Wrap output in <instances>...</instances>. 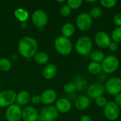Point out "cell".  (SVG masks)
I'll use <instances>...</instances> for the list:
<instances>
[{
  "label": "cell",
  "instance_id": "4fadbf2b",
  "mask_svg": "<svg viewBox=\"0 0 121 121\" xmlns=\"http://www.w3.org/2000/svg\"><path fill=\"white\" fill-rule=\"evenodd\" d=\"M105 93V88L104 86L98 82L93 83L90 84L86 89V94L87 96L90 99H96L99 96H102Z\"/></svg>",
  "mask_w": 121,
  "mask_h": 121
},
{
  "label": "cell",
  "instance_id": "d6a6232c",
  "mask_svg": "<svg viewBox=\"0 0 121 121\" xmlns=\"http://www.w3.org/2000/svg\"><path fill=\"white\" fill-rule=\"evenodd\" d=\"M108 103V101L107 99L104 96H99L96 99H95V104L96 106H99V107H105V106Z\"/></svg>",
  "mask_w": 121,
  "mask_h": 121
},
{
  "label": "cell",
  "instance_id": "74e56055",
  "mask_svg": "<svg viewBox=\"0 0 121 121\" xmlns=\"http://www.w3.org/2000/svg\"><path fill=\"white\" fill-rule=\"evenodd\" d=\"M79 121H92L91 118L88 115H84L80 118Z\"/></svg>",
  "mask_w": 121,
  "mask_h": 121
},
{
  "label": "cell",
  "instance_id": "ba28073f",
  "mask_svg": "<svg viewBox=\"0 0 121 121\" xmlns=\"http://www.w3.org/2000/svg\"><path fill=\"white\" fill-rule=\"evenodd\" d=\"M31 20L33 24L38 28H44L48 23V17L47 13L41 9H37L33 11L31 16Z\"/></svg>",
  "mask_w": 121,
  "mask_h": 121
},
{
  "label": "cell",
  "instance_id": "52a82bcc",
  "mask_svg": "<svg viewBox=\"0 0 121 121\" xmlns=\"http://www.w3.org/2000/svg\"><path fill=\"white\" fill-rule=\"evenodd\" d=\"M105 117L111 121H116L118 119L121 111L120 108L115 104L114 101H108L107 104L104 108Z\"/></svg>",
  "mask_w": 121,
  "mask_h": 121
},
{
  "label": "cell",
  "instance_id": "8fae6325",
  "mask_svg": "<svg viewBox=\"0 0 121 121\" xmlns=\"http://www.w3.org/2000/svg\"><path fill=\"white\" fill-rule=\"evenodd\" d=\"M22 116V108L16 104H13L6 108L5 117L8 121H19Z\"/></svg>",
  "mask_w": 121,
  "mask_h": 121
},
{
  "label": "cell",
  "instance_id": "cb8c5ba5",
  "mask_svg": "<svg viewBox=\"0 0 121 121\" xmlns=\"http://www.w3.org/2000/svg\"><path fill=\"white\" fill-rule=\"evenodd\" d=\"M88 72L93 75H97L102 72V67L101 63L91 62L87 66Z\"/></svg>",
  "mask_w": 121,
  "mask_h": 121
},
{
  "label": "cell",
  "instance_id": "d6986e66",
  "mask_svg": "<svg viewBox=\"0 0 121 121\" xmlns=\"http://www.w3.org/2000/svg\"><path fill=\"white\" fill-rule=\"evenodd\" d=\"M30 100V96L29 93L26 91H21L19 93H18L16 95V103L18 106H21L28 104Z\"/></svg>",
  "mask_w": 121,
  "mask_h": 121
},
{
  "label": "cell",
  "instance_id": "7402d4cb",
  "mask_svg": "<svg viewBox=\"0 0 121 121\" xmlns=\"http://www.w3.org/2000/svg\"><path fill=\"white\" fill-rule=\"evenodd\" d=\"M89 56L91 62H97V63H101L106 57L104 53L102 51L99 50H92Z\"/></svg>",
  "mask_w": 121,
  "mask_h": 121
},
{
  "label": "cell",
  "instance_id": "836d02e7",
  "mask_svg": "<svg viewBox=\"0 0 121 121\" xmlns=\"http://www.w3.org/2000/svg\"><path fill=\"white\" fill-rule=\"evenodd\" d=\"M31 103L34 105H38L41 103V99H40V96L38 95V94H35L33 96H32L30 97V100Z\"/></svg>",
  "mask_w": 121,
  "mask_h": 121
},
{
  "label": "cell",
  "instance_id": "6da1fadb",
  "mask_svg": "<svg viewBox=\"0 0 121 121\" xmlns=\"http://www.w3.org/2000/svg\"><path fill=\"white\" fill-rule=\"evenodd\" d=\"M38 43L37 40L30 36H24L18 42V50L20 55L26 59L34 57L38 52Z\"/></svg>",
  "mask_w": 121,
  "mask_h": 121
},
{
  "label": "cell",
  "instance_id": "484cf974",
  "mask_svg": "<svg viewBox=\"0 0 121 121\" xmlns=\"http://www.w3.org/2000/svg\"><path fill=\"white\" fill-rule=\"evenodd\" d=\"M12 64L11 62L6 58V57H2L0 58V70L2 72H8L11 69Z\"/></svg>",
  "mask_w": 121,
  "mask_h": 121
},
{
  "label": "cell",
  "instance_id": "ffe728a7",
  "mask_svg": "<svg viewBox=\"0 0 121 121\" xmlns=\"http://www.w3.org/2000/svg\"><path fill=\"white\" fill-rule=\"evenodd\" d=\"M75 30H76V28H75V26H74V24L70 22H67V23H65L62 26L61 32H62V36L69 38L74 34Z\"/></svg>",
  "mask_w": 121,
  "mask_h": 121
},
{
  "label": "cell",
  "instance_id": "8992f818",
  "mask_svg": "<svg viewBox=\"0 0 121 121\" xmlns=\"http://www.w3.org/2000/svg\"><path fill=\"white\" fill-rule=\"evenodd\" d=\"M93 18L89 13H81L76 18V25L77 28L81 31H87L92 26Z\"/></svg>",
  "mask_w": 121,
  "mask_h": 121
},
{
  "label": "cell",
  "instance_id": "603a6c76",
  "mask_svg": "<svg viewBox=\"0 0 121 121\" xmlns=\"http://www.w3.org/2000/svg\"><path fill=\"white\" fill-rule=\"evenodd\" d=\"M34 60L36 63L39 65H45L49 61V56L48 55L43 51L37 52L36 54L33 57Z\"/></svg>",
  "mask_w": 121,
  "mask_h": 121
},
{
  "label": "cell",
  "instance_id": "44dd1931",
  "mask_svg": "<svg viewBox=\"0 0 121 121\" xmlns=\"http://www.w3.org/2000/svg\"><path fill=\"white\" fill-rule=\"evenodd\" d=\"M14 16L21 23H25L29 17V13L27 10L23 8H18L14 11Z\"/></svg>",
  "mask_w": 121,
  "mask_h": 121
},
{
  "label": "cell",
  "instance_id": "7c38bea8",
  "mask_svg": "<svg viewBox=\"0 0 121 121\" xmlns=\"http://www.w3.org/2000/svg\"><path fill=\"white\" fill-rule=\"evenodd\" d=\"M94 42L99 48L106 49L108 48L111 42V38L108 33L105 31L100 30L95 34Z\"/></svg>",
  "mask_w": 121,
  "mask_h": 121
},
{
  "label": "cell",
  "instance_id": "1f68e13d",
  "mask_svg": "<svg viewBox=\"0 0 121 121\" xmlns=\"http://www.w3.org/2000/svg\"><path fill=\"white\" fill-rule=\"evenodd\" d=\"M72 9L69 7L67 4L62 6L60 9V14L63 17H67L71 14Z\"/></svg>",
  "mask_w": 121,
  "mask_h": 121
},
{
  "label": "cell",
  "instance_id": "f1b7e54d",
  "mask_svg": "<svg viewBox=\"0 0 121 121\" xmlns=\"http://www.w3.org/2000/svg\"><path fill=\"white\" fill-rule=\"evenodd\" d=\"M67 5L71 9H77L81 7L82 4H83L82 0H68Z\"/></svg>",
  "mask_w": 121,
  "mask_h": 121
},
{
  "label": "cell",
  "instance_id": "e0dca14e",
  "mask_svg": "<svg viewBox=\"0 0 121 121\" xmlns=\"http://www.w3.org/2000/svg\"><path fill=\"white\" fill-rule=\"evenodd\" d=\"M55 108L58 112L67 113L72 108V103L67 98H60L55 102Z\"/></svg>",
  "mask_w": 121,
  "mask_h": 121
},
{
  "label": "cell",
  "instance_id": "9a60e30c",
  "mask_svg": "<svg viewBox=\"0 0 121 121\" xmlns=\"http://www.w3.org/2000/svg\"><path fill=\"white\" fill-rule=\"evenodd\" d=\"M57 98V92L52 89H48L45 90L40 95L41 103L46 106L52 105L53 103L56 102Z\"/></svg>",
  "mask_w": 121,
  "mask_h": 121
},
{
  "label": "cell",
  "instance_id": "2e32d148",
  "mask_svg": "<svg viewBox=\"0 0 121 121\" xmlns=\"http://www.w3.org/2000/svg\"><path fill=\"white\" fill-rule=\"evenodd\" d=\"M91 99L87 95H80L77 96L74 101L75 108L79 111H84L89 108Z\"/></svg>",
  "mask_w": 121,
  "mask_h": 121
},
{
  "label": "cell",
  "instance_id": "60d3db41",
  "mask_svg": "<svg viewBox=\"0 0 121 121\" xmlns=\"http://www.w3.org/2000/svg\"><path fill=\"white\" fill-rule=\"evenodd\" d=\"M0 91H1V84H0ZM1 92V91H0Z\"/></svg>",
  "mask_w": 121,
  "mask_h": 121
},
{
  "label": "cell",
  "instance_id": "ac0fdd59",
  "mask_svg": "<svg viewBox=\"0 0 121 121\" xmlns=\"http://www.w3.org/2000/svg\"><path fill=\"white\" fill-rule=\"evenodd\" d=\"M57 72V68L55 65L50 63L45 65L43 70V76L45 79L50 80L53 79Z\"/></svg>",
  "mask_w": 121,
  "mask_h": 121
},
{
  "label": "cell",
  "instance_id": "ab89813d",
  "mask_svg": "<svg viewBox=\"0 0 121 121\" xmlns=\"http://www.w3.org/2000/svg\"><path fill=\"white\" fill-rule=\"evenodd\" d=\"M57 2H60V3H63V2H65V1H64V0H62V1H57Z\"/></svg>",
  "mask_w": 121,
  "mask_h": 121
},
{
  "label": "cell",
  "instance_id": "8d00e7d4",
  "mask_svg": "<svg viewBox=\"0 0 121 121\" xmlns=\"http://www.w3.org/2000/svg\"><path fill=\"white\" fill-rule=\"evenodd\" d=\"M115 104L119 107V108H121V93L116 95L115 96V101H114Z\"/></svg>",
  "mask_w": 121,
  "mask_h": 121
},
{
  "label": "cell",
  "instance_id": "f35d334b",
  "mask_svg": "<svg viewBox=\"0 0 121 121\" xmlns=\"http://www.w3.org/2000/svg\"><path fill=\"white\" fill-rule=\"evenodd\" d=\"M96 1H97L96 0H94V1H89V0H87L86 1V2H88V3H95Z\"/></svg>",
  "mask_w": 121,
  "mask_h": 121
},
{
  "label": "cell",
  "instance_id": "4dcf8cb0",
  "mask_svg": "<svg viewBox=\"0 0 121 121\" xmlns=\"http://www.w3.org/2000/svg\"><path fill=\"white\" fill-rule=\"evenodd\" d=\"M63 89H64V91L65 93L70 94L75 91L76 86H75V84H74V82H67L64 85Z\"/></svg>",
  "mask_w": 121,
  "mask_h": 121
},
{
  "label": "cell",
  "instance_id": "83f0119b",
  "mask_svg": "<svg viewBox=\"0 0 121 121\" xmlns=\"http://www.w3.org/2000/svg\"><path fill=\"white\" fill-rule=\"evenodd\" d=\"M102 13H103V11H102L101 9L98 6L92 7L90 9L89 13V14L90 15V16L92 18H99L101 17Z\"/></svg>",
  "mask_w": 121,
  "mask_h": 121
},
{
  "label": "cell",
  "instance_id": "3957f363",
  "mask_svg": "<svg viewBox=\"0 0 121 121\" xmlns=\"http://www.w3.org/2000/svg\"><path fill=\"white\" fill-rule=\"evenodd\" d=\"M55 50L62 55H69L73 49L72 43L69 38H65L62 35L58 36L55 38L54 42Z\"/></svg>",
  "mask_w": 121,
  "mask_h": 121
},
{
  "label": "cell",
  "instance_id": "e575fe53",
  "mask_svg": "<svg viewBox=\"0 0 121 121\" xmlns=\"http://www.w3.org/2000/svg\"><path fill=\"white\" fill-rule=\"evenodd\" d=\"M113 22L117 27H121V13H117L113 16Z\"/></svg>",
  "mask_w": 121,
  "mask_h": 121
},
{
  "label": "cell",
  "instance_id": "4316f807",
  "mask_svg": "<svg viewBox=\"0 0 121 121\" xmlns=\"http://www.w3.org/2000/svg\"><path fill=\"white\" fill-rule=\"evenodd\" d=\"M111 38L112 41H114L117 43H121V27H116L114 28L111 34Z\"/></svg>",
  "mask_w": 121,
  "mask_h": 121
},
{
  "label": "cell",
  "instance_id": "d4e9b609",
  "mask_svg": "<svg viewBox=\"0 0 121 121\" xmlns=\"http://www.w3.org/2000/svg\"><path fill=\"white\" fill-rule=\"evenodd\" d=\"M76 86V90H83L86 88L87 85L86 79L82 76H77L75 79V82H74Z\"/></svg>",
  "mask_w": 121,
  "mask_h": 121
},
{
  "label": "cell",
  "instance_id": "5bb4252c",
  "mask_svg": "<svg viewBox=\"0 0 121 121\" xmlns=\"http://www.w3.org/2000/svg\"><path fill=\"white\" fill-rule=\"evenodd\" d=\"M21 117L24 121H37L39 118V113L35 108L27 106L22 109Z\"/></svg>",
  "mask_w": 121,
  "mask_h": 121
},
{
  "label": "cell",
  "instance_id": "f546056e",
  "mask_svg": "<svg viewBox=\"0 0 121 121\" xmlns=\"http://www.w3.org/2000/svg\"><path fill=\"white\" fill-rule=\"evenodd\" d=\"M100 3L102 6L106 9H112L117 4V1L116 0H101Z\"/></svg>",
  "mask_w": 121,
  "mask_h": 121
},
{
  "label": "cell",
  "instance_id": "277c9868",
  "mask_svg": "<svg viewBox=\"0 0 121 121\" xmlns=\"http://www.w3.org/2000/svg\"><path fill=\"white\" fill-rule=\"evenodd\" d=\"M102 71L107 74L114 73L119 67L120 61L115 55H109L105 57L103 62L101 63Z\"/></svg>",
  "mask_w": 121,
  "mask_h": 121
},
{
  "label": "cell",
  "instance_id": "30bf717a",
  "mask_svg": "<svg viewBox=\"0 0 121 121\" xmlns=\"http://www.w3.org/2000/svg\"><path fill=\"white\" fill-rule=\"evenodd\" d=\"M58 113L55 106H46L42 108L38 119H40V121H54L57 118Z\"/></svg>",
  "mask_w": 121,
  "mask_h": 121
},
{
  "label": "cell",
  "instance_id": "9c48e42d",
  "mask_svg": "<svg viewBox=\"0 0 121 121\" xmlns=\"http://www.w3.org/2000/svg\"><path fill=\"white\" fill-rule=\"evenodd\" d=\"M17 94L11 89L4 90L0 92V108L9 107L16 102Z\"/></svg>",
  "mask_w": 121,
  "mask_h": 121
},
{
  "label": "cell",
  "instance_id": "d590c367",
  "mask_svg": "<svg viewBox=\"0 0 121 121\" xmlns=\"http://www.w3.org/2000/svg\"><path fill=\"white\" fill-rule=\"evenodd\" d=\"M118 48H119L118 43H116V42L111 40V43H110V45H109V46H108V48L111 52H116V51L118 50Z\"/></svg>",
  "mask_w": 121,
  "mask_h": 121
},
{
  "label": "cell",
  "instance_id": "7a4b0ae2",
  "mask_svg": "<svg viewBox=\"0 0 121 121\" xmlns=\"http://www.w3.org/2000/svg\"><path fill=\"white\" fill-rule=\"evenodd\" d=\"M92 39L87 35H83L79 38L75 43V50L77 52L84 57L89 56L93 50Z\"/></svg>",
  "mask_w": 121,
  "mask_h": 121
},
{
  "label": "cell",
  "instance_id": "5b68a950",
  "mask_svg": "<svg viewBox=\"0 0 121 121\" xmlns=\"http://www.w3.org/2000/svg\"><path fill=\"white\" fill-rule=\"evenodd\" d=\"M105 91L111 95L116 96L121 93V78L118 77H112L109 78L104 86Z\"/></svg>",
  "mask_w": 121,
  "mask_h": 121
}]
</instances>
